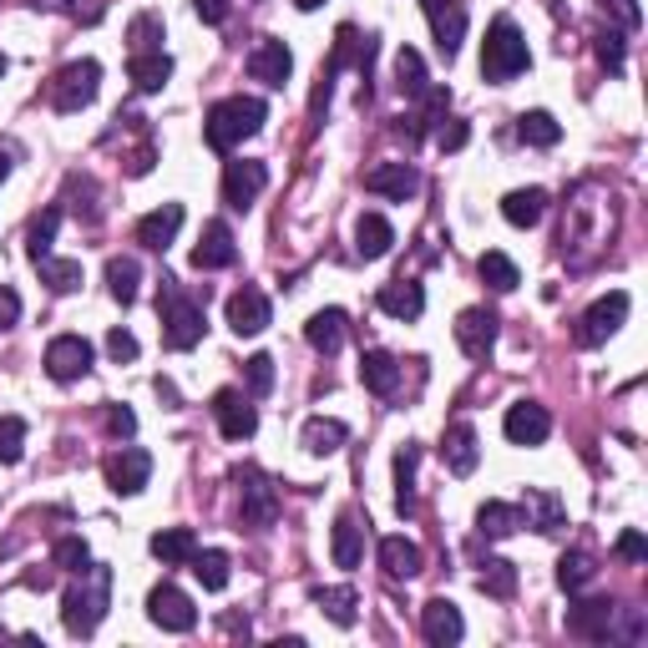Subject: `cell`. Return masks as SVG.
<instances>
[{
  "label": "cell",
  "mask_w": 648,
  "mask_h": 648,
  "mask_svg": "<svg viewBox=\"0 0 648 648\" xmlns=\"http://www.w3.org/2000/svg\"><path fill=\"white\" fill-rule=\"evenodd\" d=\"M269 107L259 102V97H223V102H213V112H208L203 122V137L213 152H234L244 148L259 127H264Z\"/></svg>",
  "instance_id": "7a4b0ae2"
},
{
  "label": "cell",
  "mask_w": 648,
  "mask_h": 648,
  "mask_svg": "<svg viewBox=\"0 0 648 648\" xmlns=\"http://www.w3.org/2000/svg\"><path fill=\"white\" fill-rule=\"evenodd\" d=\"M234 259H238L234 228H228L223 219L203 223V238H198V249H192V269H198V274H213V269H228Z\"/></svg>",
  "instance_id": "2e32d148"
},
{
  "label": "cell",
  "mask_w": 648,
  "mask_h": 648,
  "mask_svg": "<svg viewBox=\"0 0 648 648\" xmlns=\"http://www.w3.org/2000/svg\"><path fill=\"white\" fill-rule=\"evenodd\" d=\"M613 11H619L623 30H634V26H638V5H634V0H613Z\"/></svg>",
  "instance_id": "91938a15"
},
{
  "label": "cell",
  "mask_w": 648,
  "mask_h": 648,
  "mask_svg": "<svg viewBox=\"0 0 648 648\" xmlns=\"http://www.w3.org/2000/svg\"><path fill=\"white\" fill-rule=\"evenodd\" d=\"M329 552H335V568H360V558H365V527H360V516L345 512L335 522V543H329Z\"/></svg>",
  "instance_id": "484cf974"
},
{
  "label": "cell",
  "mask_w": 648,
  "mask_h": 648,
  "mask_svg": "<svg viewBox=\"0 0 648 648\" xmlns=\"http://www.w3.org/2000/svg\"><path fill=\"white\" fill-rule=\"evenodd\" d=\"M375 304H381V314H390V320H421V310H426V289L415 279H396L385 284L381 295H375Z\"/></svg>",
  "instance_id": "603a6c76"
},
{
  "label": "cell",
  "mask_w": 648,
  "mask_h": 648,
  "mask_svg": "<svg viewBox=\"0 0 648 648\" xmlns=\"http://www.w3.org/2000/svg\"><path fill=\"white\" fill-rule=\"evenodd\" d=\"M360 381H365L370 396H396L400 360L390 350H365V354H360Z\"/></svg>",
  "instance_id": "d4e9b609"
},
{
  "label": "cell",
  "mask_w": 648,
  "mask_h": 648,
  "mask_svg": "<svg viewBox=\"0 0 648 648\" xmlns=\"http://www.w3.org/2000/svg\"><path fill=\"white\" fill-rule=\"evenodd\" d=\"M192 577H198V583H203L208 593H223L228 588V568H234V562H228V552H223V547H198V552H192Z\"/></svg>",
  "instance_id": "74e56055"
},
{
  "label": "cell",
  "mask_w": 648,
  "mask_h": 648,
  "mask_svg": "<svg viewBox=\"0 0 648 648\" xmlns=\"http://www.w3.org/2000/svg\"><path fill=\"white\" fill-rule=\"evenodd\" d=\"M314 608H320L329 623H339V628H354V619H360L354 588H314Z\"/></svg>",
  "instance_id": "d590c367"
},
{
  "label": "cell",
  "mask_w": 648,
  "mask_h": 648,
  "mask_svg": "<svg viewBox=\"0 0 648 648\" xmlns=\"http://www.w3.org/2000/svg\"><path fill=\"white\" fill-rule=\"evenodd\" d=\"M107 354H112V360H137V335L133 329H112V335H107Z\"/></svg>",
  "instance_id": "db71d44e"
},
{
  "label": "cell",
  "mask_w": 648,
  "mask_h": 648,
  "mask_svg": "<svg viewBox=\"0 0 648 648\" xmlns=\"http://www.w3.org/2000/svg\"><path fill=\"white\" fill-rule=\"evenodd\" d=\"M41 284H51L57 295H72V289H82V264L76 259H41Z\"/></svg>",
  "instance_id": "bcb514c9"
},
{
  "label": "cell",
  "mask_w": 648,
  "mask_h": 648,
  "mask_svg": "<svg viewBox=\"0 0 648 648\" xmlns=\"http://www.w3.org/2000/svg\"><path fill=\"white\" fill-rule=\"evenodd\" d=\"M46 375L61 381V385L91 375V345L82 335H57L51 345H46Z\"/></svg>",
  "instance_id": "ba28073f"
},
{
  "label": "cell",
  "mask_w": 648,
  "mask_h": 648,
  "mask_svg": "<svg viewBox=\"0 0 648 648\" xmlns=\"http://www.w3.org/2000/svg\"><path fill=\"white\" fill-rule=\"evenodd\" d=\"M396 87H400V97H411V102H421L431 91V76H426V61H421V51H400L396 57Z\"/></svg>",
  "instance_id": "f35d334b"
},
{
  "label": "cell",
  "mask_w": 648,
  "mask_h": 648,
  "mask_svg": "<svg viewBox=\"0 0 648 648\" xmlns=\"http://www.w3.org/2000/svg\"><path fill=\"white\" fill-rule=\"evenodd\" d=\"M441 457H446V472H451V476H472V472H476V461H482V446H476V426L457 421V426L446 431Z\"/></svg>",
  "instance_id": "cb8c5ba5"
},
{
  "label": "cell",
  "mask_w": 648,
  "mask_h": 648,
  "mask_svg": "<svg viewBox=\"0 0 648 648\" xmlns=\"http://www.w3.org/2000/svg\"><path fill=\"white\" fill-rule=\"evenodd\" d=\"M21 457H26V421L21 415H0V461L15 466Z\"/></svg>",
  "instance_id": "7dc6e473"
},
{
  "label": "cell",
  "mask_w": 648,
  "mask_h": 648,
  "mask_svg": "<svg viewBox=\"0 0 648 648\" xmlns=\"http://www.w3.org/2000/svg\"><path fill=\"white\" fill-rule=\"evenodd\" d=\"M426 5V21H431V36L441 46V57L451 61L466 41V5L461 0H421Z\"/></svg>",
  "instance_id": "7c38bea8"
},
{
  "label": "cell",
  "mask_w": 648,
  "mask_h": 648,
  "mask_svg": "<svg viewBox=\"0 0 648 648\" xmlns=\"http://www.w3.org/2000/svg\"><path fill=\"white\" fill-rule=\"evenodd\" d=\"M148 476H152V457L142 446H122V451L107 457V486H112L117 497H137V491L148 486Z\"/></svg>",
  "instance_id": "30bf717a"
},
{
  "label": "cell",
  "mask_w": 648,
  "mask_h": 648,
  "mask_svg": "<svg viewBox=\"0 0 648 648\" xmlns=\"http://www.w3.org/2000/svg\"><path fill=\"white\" fill-rule=\"evenodd\" d=\"M527 66H532L527 36H522L507 15H497L491 30H486V41H482V76L486 82H512V76H522Z\"/></svg>",
  "instance_id": "277c9868"
},
{
  "label": "cell",
  "mask_w": 648,
  "mask_h": 648,
  "mask_svg": "<svg viewBox=\"0 0 648 648\" xmlns=\"http://www.w3.org/2000/svg\"><path fill=\"white\" fill-rule=\"evenodd\" d=\"M269 320H274V310H269L264 289L244 284V289H234V295H228V329H234V335H264Z\"/></svg>",
  "instance_id": "5bb4252c"
},
{
  "label": "cell",
  "mask_w": 648,
  "mask_h": 648,
  "mask_svg": "<svg viewBox=\"0 0 648 648\" xmlns=\"http://www.w3.org/2000/svg\"><path fill=\"white\" fill-rule=\"evenodd\" d=\"M107 431H112L117 441H127V436L137 431V415L127 411V406H112V411H107Z\"/></svg>",
  "instance_id": "9f6ffc18"
},
{
  "label": "cell",
  "mask_w": 648,
  "mask_h": 648,
  "mask_svg": "<svg viewBox=\"0 0 648 648\" xmlns=\"http://www.w3.org/2000/svg\"><path fill=\"white\" fill-rule=\"evenodd\" d=\"M516 137H522L527 148H552L562 137V127L552 112H522V117H516Z\"/></svg>",
  "instance_id": "b9f144b4"
},
{
  "label": "cell",
  "mask_w": 648,
  "mask_h": 648,
  "mask_svg": "<svg viewBox=\"0 0 648 648\" xmlns=\"http://www.w3.org/2000/svg\"><path fill=\"white\" fill-rule=\"evenodd\" d=\"M598 61L608 72H623V30H603L598 36Z\"/></svg>",
  "instance_id": "f5cc1de1"
},
{
  "label": "cell",
  "mask_w": 648,
  "mask_h": 648,
  "mask_svg": "<svg viewBox=\"0 0 648 648\" xmlns=\"http://www.w3.org/2000/svg\"><path fill=\"white\" fill-rule=\"evenodd\" d=\"M148 619L158 623L162 634H188L192 623H198V608H192V598L183 588L162 583V588L148 593Z\"/></svg>",
  "instance_id": "52a82bcc"
},
{
  "label": "cell",
  "mask_w": 648,
  "mask_h": 648,
  "mask_svg": "<svg viewBox=\"0 0 648 648\" xmlns=\"http://www.w3.org/2000/svg\"><path fill=\"white\" fill-rule=\"evenodd\" d=\"M192 11H198V21H208V26H223L228 11H234V0H192Z\"/></svg>",
  "instance_id": "11a10c76"
},
{
  "label": "cell",
  "mask_w": 648,
  "mask_h": 648,
  "mask_svg": "<svg viewBox=\"0 0 648 648\" xmlns=\"http://www.w3.org/2000/svg\"><path fill=\"white\" fill-rule=\"evenodd\" d=\"M264 183H269V167H264V162H253V158L228 162V167H223V203L238 208V213H249L253 198L264 192Z\"/></svg>",
  "instance_id": "8fae6325"
},
{
  "label": "cell",
  "mask_w": 648,
  "mask_h": 648,
  "mask_svg": "<svg viewBox=\"0 0 648 648\" xmlns=\"http://www.w3.org/2000/svg\"><path fill=\"white\" fill-rule=\"evenodd\" d=\"M127 46H133V57H142V51H162V21L158 15H137L133 26H127Z\"/></svg>",
  "instance_id": "c3c4849f"
},
{
  "label": "cell",
  "mask_w": 648,
  "mask_h": 648,
  "mask_svg": "<svg viewBox=\"0 0 648 648\" xmlns=\"http://www.w3.org/2000/svg\"><path fill=\"white\" fill-rule=\"evenodd\" d=\"M593 573H598V568H593L588 552H562V558H558V583L568 593H583L593 583Z\"/></svg>",
  "instance_id": "f6af8a7d"
},
{
  "label": "cell",
  "mask_w": 648,
  "mask_h": 648,
  "mask_svg": "<svg viewBox=\"0 0 648 648\" xmlns=\"http://www.w3.org/2000/svg\"><path fill=\"white\" fill-rule=\"evenodd\" d=\"M0 638H11V634H5V628H0Z\"/></svg>",
  "instance_id": "03108f58"
},
{
  "label": "cell",
  "mask_w": 648,
  "mask_h": 648,
  "mask_svg": "<svg viewBox=\"0 0 648 648\" xmlns=\"http://www.w3.org/2000/svg\"><path fill=\"white\" fill-rule=\"evenodd\" d=\"M192 552H198V537H192L188 527H162L158 537H152V558H158L162 568H188Z\"/></svg>",
  "instance_id": "4dcf8cb0"
},
{
  "label": "cell",
  "mask_w": 648,
  "mask_h": 648,
  "mask_svg": "<svg viewBox=\"0 0 648 648\" xmlns=\"http://www.w3.org/2000/svg\"><path fill=\"white\" fill-rule=\"evenodd\" d=\"M295 5H299V11H320L324 0H295Z\"/></svg>",
  "instance_id": "6125c7cd"
},
{
  "label": "cell",
  "mask_w": 648,
  "mask_h": 648,
  "mask_svg": "<svg viewBox=\"0 0 648 648\" xmlns=\"http://www.w3.org/2000/svg\"><path fill=\"white\" fill-rule=\"evenodd\" d=\"M51 562H57L61 573H82L91 562V547H87V537H61L57 547H51Z\"/></svg>",
  "instance_id": "681fc988"
},
{
  "label": "cell",
  "mask_w": 648,
  "mask_h": 648,
  "mask_svg": "<svg viewBox=\"0 0 648 648\" xmlns=\"http://www.w3.org/2000/svg\"><path fill=\"white\" fill-rule=\"evenodd\" d=\"M547 213V192L543 188H516L501 198V219L512 223V228H537Z\"/></svg>",
  "instance_id": "4316f807"
},
{
  "label": "cell",
  "mask_w": 648,
  "mask_h": 648,
  "mask_svg": "<svg viewBox=\"0 0 648 648\" xmlns=\"http://www.w3.org/2000/svg\"><path fill=\"white\" fill-rule=\"evenodd\" d=\"M415 466H421V446H400L396 451V512L415 516Z\"/></svg>",
  "instance_id": "836d02e7"
},
{
  "label": "cell",
  "mask_w": 648,
  "mask_h": 648,
  "mask_svg": "<svg viewBox=\"0 0 648 648\" xmlns=\"http://www.w3.org/2000/svg\"><path fill=\"white\" fill-rule=\"evenodd\" d=\"M365 188L375 192V198H396V203H406V198L421 192V173H415L411 162H381V167H370L365 173Z\"/></svg>",
  "instance_id": "44dd1931"
},
{
  "label": "cell",
  "mask_w": 648,
  "mask_h": 648,
  "mask_svg": "<svg viewBox=\"0 0 648 648\" xmlns=\"http://www.w3.org/2000/svg\"><path fill=\"white\" fill-rule=\"evenodd\" d=\"M466 137H472V127H466L461 117H441V122H436V148H441V152H461V148H466Z\"/></svg>",
  "instance_id": "816d5d0a"
},
{
  "label": "cell",
  "mask_w": 648,
  "mask_h": 648,
  "mask_svg": "<svg viewBox=\"0 0 648 648\" xmlns=\"http://www.w3.org/2000/svg\"><path fill=\"white\" fill-rule=\"evenodd\" d=\"M127 76H133L137 91H162L167 76H173V57L167 51H142V57L127 61Z\"/></svg>",
  "instance_id": "d6a6232c"
},
{
  "label": "cell",
  "mask_w": 648,
  "mask_h": 648,
  "mask_svg": "<svg viewBox=\"0 0 648 648\" xmlns=\"http://www.w3.org/2000/svg\"><path fill=\"white\" fill-rule=\"evenodd\" d=\"M390 244H396V228L381 213H360V223H354V253L360 259H385Z\"/></svg>",
  "instance_id": "f1b7e54d"
},
{
  "label": "cell",
  "mask_w": 648,
  "mask_h": 648,
  "mask_svg": "<svg viewBox=\"0 0 648 648\" xmlns=\"http://www.w3.org/2000/svg\"><path fill=\"white\" fill-rule=\"evenodd\" d=\"M522 522H527L532 532H558L562 527V501L552 497V491H543V486H527V497H522Z\"/></svg>",
  "instance_id": "83f0119b"
},
{
  "label": "cell",
  "mask_w": 648,
  "mask_h": 648,
  "mask_svg": "<svg viewBox=\"0 0 648 648\" xmlns=\"http://www.w3.org/2000/svg\"><path fill=\"white\" fill-rule=\"evenodd\" d=\"M304 339H310L320 354H335L339 345H345V310H320V314H310V324H304Z\"/></svg>",
  "instance_id": "e575fe53"
},
{
  "label": "cell",
  "mask_w": 648,
  "mask_h": 648,
  "mask_svg": "<svg viewBox=\"0 0 648 648\" xmlns=\"http://www.w3.org/2000/svg\"><path fill=\"white\" fill-rule=\"evenodd\" d=\"M26 5H36V11H72V0H26Z\"/></svg>",
  "instance_id": "94428289"
},
{
  "label": "cell",
  "mask_w": 648,
  "mask_h": 648,
  "mask_svg": "<svg viewBox=\"0 0 648 648\" xmlns=\"http://www.w3.org/2000/svg\"><path fill=\"white\" fill-rule=\"evenodd\" d=\"M304 451L310 457H335L339 446L350 441V431H345V421H329V415H314V421H304Z\"/></svg>",
  "instance_id": "1f68e13d"
},
{
  "label": "cell",
  "mask_w": 648,
  "mask_h": 648,
  "mask_svg": "<svg viewBox=\"0 0 648 648\" xmlns=\"http://www.w3.org/2000/svg\"><path fill=\"white\" fill-rule=\"evenodd\" d=\"M5 177H11V158H5V152H0V183H5Z\"/></svg>",
  "instance_id": "be15d7a7"
},
{
  "label": "cell",
  "mask_w": 648,
  "mask_h": 648,
  "mask_svg": "<svg viewBox=\"0 0 648 648\" xmlns=\"http://www.w3.org/2000/svg\"><path fill=\"white\" fill-rule=\"evenodd\" d=\"M158 320H162V345H167V350H192V345L203 339V329H208L203 304L183 295V289H177V279H162Z\"/></svg>",
  "instance_id": "3957f363"
},
{
  "label": "cell",
  "mask_w": 648,
  "mask_h": 648,
  "mask_svg": "<svg viewBox=\"0 0 648 648\" xmlns=\"http://www.w3.org/2000/svg\"><path fill=\"white\" fill-rule=\"evenodd\" d=\"M623 320H628V295L613 289V295H603L583 320H577V345H588V350L593 345H608V339L623 329Z\"/></svg>",
  "instance_id": "8992f818"
},
{
  "label": "cell",
  "mask_w": 648,
  "mask_h": 648,
  "mask_svg": "<svg viewBox=\"0 0 648 648\" xmlns=\"http://www.w3.org/2000/svg\"><path fill=\"white\" fill-rule=\"evenodd\" d=\"M497 310H486V304H476V310H461L457 314V345L461 354H472V360H486L491 354V345H497Z\"/></svg>",
  "instance_id": "4fadbf2b"
},
{
  "label": "cell",
  "mask_w": 648,
  "mask_h": 648,
  "mask_svg": "<svg viewBox=\"0 0 648 648\" xmlns=\"http://www.w3.org/2000/svg\"><path fill=\"white\" fill-rule=\"evenodd\" d=\"M516 527H522V512H516V507H507V501H486L482 512H476V532H482V537H491V543H497V537H512Z\"/></svg>",
  "instance_id": "ab89813d"
},
{
  "label": "cell",
  "mask_w": 648,
  "mask_h": 648,
  "mask_svg": "<svg viewBox=\"0 0 648 648\" xmlns=\"http://www.w3.org/2000/svg\"><path fill=\"white\" fill-rule=\"evenodd\" d=\"M107 608H112V568L87 562L82 573H72V588L61 593V623L72 638H91L102 628Z\"/></svg>",
  "instance_id": "6da1fadb"
},
{
  "label": "cell",
  "mask_w": 648,
  "mask_h": 648,
  "mask_svg": "<svg viewBox=\"0 0 648 648\" xmlns=\"http://www.w3.org/2000/svg\"><path fill=\"white\" fill-rule=\"evenodd\" d=\"M97 91H102V66H97L91 57L72 61V66H61V72L51 76V107L66 112V117L97 102Z\"/></svg>",
  "instance_id": "5b68a950"
},
{
  "label": "cell",
  "mask_w": 648,
  "mask_h": 648,
  "mask_svg": "<svg viewBox=\"0 0 648 648\" xmlns=\"http://www.w3.org/2000/svg\"><path fill=\"white\" fill-rule=\"evenodd\" d=\"M21 320V295H15L11 284H0V329H11Z\"/></svg>",
  "instance_id": "680465c9"
},
{
  "label": "cell",
  "mask_w": 648,
  "mask_h": 648,
  "mask_svg": "<svg viewBox=\"0 0 648 648\" xmlns=\"http://www.w3.org/2000/svg\"><path fill=\"white\" fill-rule=\"evenodd\" d=\"M501 431H507L512 446H543L547 436H552V415H547V406H537V400H516V406H507V415H501Z\"/></svg>",
  "instance_id": "9c48e42d"
},
{
  "label": "cell",
  "mask_w": 648,
  "mask_h": 648,
  "mask_svg": "<svg viewBox=\"0 0 648 648\" xmlns=\"http://www.w3.org/2000/svg\"><path fill=\"white\" fill-rule=\"evenodd\" d=\"M57 228H61V208H46L41 219L30 223V234H26V253L41 264V259H51V244H57Z\"/></svg>",
  "instance_id": "ee69618b"
},
{
  "label": "cell",
  "mask_w": 648,
  "mask_h": 648,
  "mask_svg": "<svg viewBox=\"0 0 648 648\" xmlns=\"http://www.w3.org/2000/svg\"><path fill=\"white\" fill-rule=\"evenodd\" d=\"M476 274H482V284L491 289V295H512L516 284H522V274H516V264L507 259V253L486 249L482 259H476Z\"/></svg>",
  "instance_id": "8d00e7d4"
},
{
  "label": "cell",
  "mask_w": 648,
  "mask_h": 648,
  "mask_svg": "<svg viewBox=\"0 0 648 648\" xmlns=\"http://www.w3.org/2000/svg\"><path fill=\"white\" fill-rule=\"evenodd\" d=\"M5 66H11V61H5V51H0V76H5Z\"/></svg>",
  "instance_id": "e7e4bbea"
},
{
  "label": "cell",
  "mask_w": 648,
  "mask_h": 648,
  "mask_svg": "<svg viewBox=\"0 0 648 648\" xmlns=\"http://www.w3.org/2000/svg\"><path fill=\"white\" fill-rule=\"evenodd\" d=\"M249 76H253V82H264V87L279 91L284 82L295 76V57H289V46L274 41V36H269V41H259V46L249 51Z\"/></svg>",
  "instance_id": "e0dca14e"
},
{
  "label": "cell",
  "mask_w": 648,
  "mask_h": 648,
  "mask_svg": "<svg viewBox=\"0 0 648 648\" xmlns=\"http://www.w3.org/2000/svg\"><path fill=\"white\" fill-rule=\"evenodd\" d=\"M244 381H249V396H269L274 390V360L269 354H249L244 360Z\"/></svg>",
  "instance_id": "f907efd6"
},
{
  "label": "cell",
  "mask_w": 648,
  "mask_h": 648,
  "mask_svg": "<svg viewBox=\"0 0 648 648\" xmlns=\"http://www.w3.org/2000/svg\"><path fill=\"white\" fill-rule=\"evenodd\" d=\"M177 228H183V203H162V208H152L148 219H137V244L152 253H167Z\"/></svg>",
  "instance_id": "7402d4cb"
},
{
  "label": "cell",
  "mask_w": 648,
  "mask_h": 648,
  "mask_svg": "<svg viewBox=\"0 0 648 648\" xmlns=\"http://www.w3.org/2000/svg\"><path fill=\"white\" fill-rule=\"evenodd\" d=\"M476 583H482L486 598H512V593H516V568L507 558H486Z\"/></svg>",
  "instance_id": "7bdbcfd3"
},
{
  "label": "cell",
  "mask_w": 648,
  "mask_h": 648,
  "mask_svg": "<svg viewBox=\"0 0 648 648\" xmlns=\"http://www.w3.org/2000/svg\"><path fill=\"white\" fill-rule=\"evenodd\" d=\"M213 415H219V431L228 441H249L253 431H259V411H253L249 396H238V390H219V396H213Z\"/></svg>",
  "instance_id": "d6986e66"
},
{
  "label": "cell",
  "mask_w": 648,
  "mask_h": 648,
  "mask_svg": "<svg viewBox=\"0 0 648 648\" xmlns=\"http://www.w3.org/2000/svg\"><path fill=\"white\" fill-rule=\"evenodd\" d=\"M137 284H142V264L137 259H107V289H112L117 304H133Z\"/></svg>",
  "instance_id": "60d3db41"
},
{
  "label": "cell",
  "mask_w": 648,
  "mask_h": 648,
  "mask_svg": "<svg viewBox=\"0 0 648 648\" xmlns=\"http://www.w3.org/2000/svg\"><path fill=\"white\" fill-rule=\"evenodd\" d=\"M619 558H623V562H648L644 532H623V537H619Z\"/></svg>",
  "instance_id": "6f0895ef"
},
{
  "label": "cell",
  "mask_w": 648,
  "mask_h": 648,
  "mask_svg": "<svg viewBox=\"0 0 648 648\" xmlns=\"http://www.w3.org/2000/svg\"><path fill=\"white\" fill-rule=\"evenodd\" d=\"M613 619H619V608L608 603V598H583L568 613V634L588 638V644H603V638H613Z\"/></svg>",
  "instance_id": "ac0fdd59"
},
{
  "label": "cell",
  "mask_w": 648,
  "mask_h": 648,
  "mask_svg": "<svg viewBox=\"0 0 648 648\" xmlns=\"http://www.w3.org/2000/svg\"><path fill=\"white\" fill-rule=\"evenodd\" d=\"M461 634H466V623H461V608L451 603V598H431L426 608H421V638L436 648H451L461 644Z\"/></svg>",
  "instance_id": "9a60e30c"
},
{
  "label": "cell",
  "mask_w": 648,
  "mask_h": 648,
  "mask_svg": "<svg viewBox=\"0 0 648 648\" xmlns=\"http://www.w3.org/2000/svg\"><path fill=\"white\" fill-rule=\"evenodd\" d=\"M238 491H244V527H274L279 516V501H274V486L253 472H238Z\"/></svg>",
  "instance_id": "ffe728a7"
},
{
  "label": "cell",
  "mask_w": 648,
  "mask_h": 648,
  "mask_svg": "<svg viewBox=\"0 0 648 648\" xmlns=\"http://www.w3.org/2000/svg\"><path fill=\"white\" fill-rule=\"evenodd\" d=\"M381 568L385 577H415L426 568V558H421V547L411 537H381Z\"/></svg>",
  "instance_id": "f546056e"
}]
</instances>
